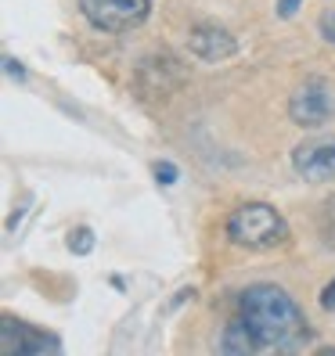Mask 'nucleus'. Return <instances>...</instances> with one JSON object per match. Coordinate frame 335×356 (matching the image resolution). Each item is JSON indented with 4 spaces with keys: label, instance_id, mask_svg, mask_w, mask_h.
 I'll return each instance as SVG.
<instances>
[{
    "label": "nucleus",
    "instance_id": "f257e3e1",
    "mask_svg": "<svg viewBox=\"0 0 335 356\" xmlns=\"http://www.w3.org/2000/svg\"><path fill=\"white\" fill-rule=\"evenodd\" d=\"M238 321L260 349H299L310 342L306 313L278 284H249L238 299Z\"/></svg>",
    "mask_w": 335,
    "mask_h": 356
},
{
    "label": "nucleus",
    "instance_id": "f03ea898",
    "mask_svg": "<svg viewBox=\"0 0 335 356\" xmlns=\"http://www.w3.org/2000/svg\"><path fill=\"white\" fill-rule=\"evenodd\" d=\"M227 241L238 245V248H249V252H267V248H278L288 241V223L285 216L278 213L274 205L267 202H245L238 205L231 216H227Z\"/></svg>",
    "mask_w": 335,
    "mask_h": 356
},
{
    "label": "nucleus",
    "instance_id": "7ed1b4c3",
    "mask_svg": "<svg viewBox=\"0 0 335 356\" xmlns=\"http://www.w3.org/2000/svg\"><path fill=\"white\" fill-rule=\"evenodd\" d=\"M79 11L98 33H130L144 26L152 0H79Z\"/></svg>",
    "mask_w": 335,
    "mask_h": 356
},
{
    "label": "nucleus",
    "instance_id": "20e7f679",
    "mask_svg": "<svg viewBox=\"0 0 335 356\" xmlns=\"http://www.w3.org/2000/svg\"><path fill=\"white\" fill-rule=\"evenodd\" d=\"M288 115L296 127H325L335 115V87L321 76H306L288 97Z\"/></svg>",
    "mask_w": 335,
    "mask_h": 356
},
{
    "label": "nucleus",
    "instance_id": "39448f33",
    "mask_svg": "<svg viewBox=\"0 0 335 356\" xmlns=\"http://www.w3.org/2000/svg\"><path fill=\"white\" fill-rule=\"evenodd\" d=\"M292 170L310 184L335 180V134H310L292 148Z\"/></svg>",
    "mask_w": 335,
    "mask_h": 356
},
{
    "label": "nucleus",
    "instance_id": "423d86ee",
    "mask_svg": "<svg viewBox=\"0 0 335 356\" xmlns=\"http://www.w3.org/2000/svg\"><path fill=\"white\" fill-rule=\"evenodd\" d=\"M187 51L202 61H224L238 51V40H235V33H227L217 22H198L187 29Z\"/></svg>",
    "mask_w": 335,
    "mask_h": 356
},
{
    "label": "nucleus",
    "instance_id": "0eeeda50",
    "mask_svg": "<svg viewBox=\"0 0 335 356\" xmlns=\"http://www.w3.org/2000/svg\"><path fill=\"white\" fill-rule=\"evenodd\" d=\"M58 353V339L36 331L29 324H18L15 317H4V356H36V353Z\"/></svg>",
    "mask_w": 335,
    "mask_h": 356
},
{
    "label": "nucleus",
    "instance_id": "6e6552de",
    "mask_svg": "<svg viewBox=\"0 0 335 356\" xmlns=\"http://www.w3.org/2000/svg\"><path fill=\"white\" fill-rule=\"evenodd\" d=\"M260 346H256V339L249 334V327L238 321V324H231L224 331V339H220V353H256Z\"/></svg>",
    "mask_w": 335,
    "mask_h": 356
},
{
    "label": "nucleus",
    "instance_id": "1a4fd4ad",
    "mask_svg": "<svg viewBox=\"0 0 335 356\" xmlns=\"http://www.w3.org/2000/svg\"><path fill=\"white\" fill-rule=\"evenodd\" d=\"M69 252H72V256L94 252V230H91V227H72V230H69Z\"/></svg>",
    "mask_w": 335,
    "mask_h": 356
},
{
    "label": "nucleus",
    "instance_id": "9d476101",
    "mask_svg": "<svg viewBox=\"0 0 335 356\" xmlns=\"http://www.w3.org/2000/svg\"><path fill=\"white\" fill-rule=\"evenodd\" d=\"M152 173H155V180H159L162 187L177 184V177H180V170H177L173 162H155V165H152Z\"/></svg>",
    "mask_w": 335,
    "mask_h": 356
},
{
    "label": "nucleus",
    "instance_id": "9b49d317",
    "mask_svg": "<svg viewBox=\"0 0 335 356\" xmlns=\"http://www.w3.org/2000/svg\"><path fill=\"white\" fill-rule=\"evenodd\" d=\"M318 33L328 40V44H335V8H328L325 15H321V22H318Z\"/></svg>",
    "mask_w": 335,
    "mask_h": 356
},
{
    "label": "nucleus",
    "instance_id": "f8f14e48",
    "mask_svg": "<svg viewBox=\"0 0 335 356\" xmlns=\"http://www.w3.org/2000/svg\"><path fill=\"white\" fill-rule=\"evenodd\" d=\"M303 4H306V0H278V4H274V15L288 22V18H296V11H299Z\"/></svg>",
    "mask_w": 335,
    "mask_h": 356
},
{
    "label": "nucleus",
    "instance_id": "ddd939ff",
    "mask_svg": "<svg viewBox=\"0 0 335 356\" xmlns=\"http://www.w3.org/2000/svg\"><path fill=\"white\" fill-rule=\"evenodd\" d=\"M321 306L325 309H335V277L325 284V291H321Z\"/></svg>",
    "mask_w": 335,
    "mask_h": 356
},
{
    "label": "nucleus",
    "instance_id": "4468645a",
    "mask_svg": "<svg viewBox=\"0 0 335 356\" xmlns=\"http://www.w3.org/2000/svg\"><path fill=\"white\" fill-rule=\"evenodd\" d=\"M4 65H8V76H18V79H26V69H22V65H18V61H15V58H8V61H4Z\"/></svg>",
    "mask_w": 335,
    "mask_h": 356
}]
</instances>
